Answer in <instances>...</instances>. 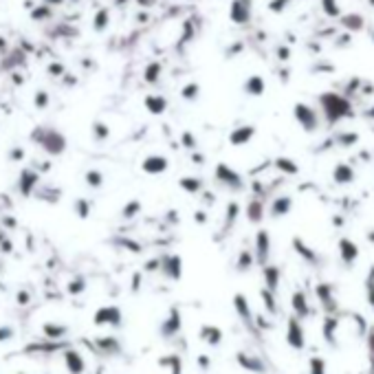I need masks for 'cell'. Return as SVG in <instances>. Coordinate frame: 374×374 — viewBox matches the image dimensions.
Here are the masks:
<instances>
[{
	"label": "cell",
	"mask_w": 374,
	"mask_h": 374,
	"mask_svg": "<svg viewBox=\"0 0 374 374\" xmlns=\"http://www.w3.org/2000/svg\"><path fill=\"white\" fill-rule=\"evenodd\" d=\"M310 374H326V361L319 357L310 359Z\"/></svg>",
	"instance_id": "cell-27"
},
{
	"label": "cell",
	"mask_w": 374,
	"mask_h": 374,
	"mask_svg": "<svg viewBox=\"0 0 374 374\" xmlns=\"http://www.w3.org/2000/svg\"><path fill=\"white\" fill-rule=\"evenodd\" d=\"M297 119L304 123V128H306V130H313V128H315V115L310 113L308 108L297 106Z\"/></svg>",
	"instance_id": "cell-21"
},
{
	"label": "cell",
	"mask_w": 374,
	"mask_h": 374,
	"mask_svg": "<svg viewBox=\"0 0 374 374\" xmlns=\"http://www.w3.org/2000/svg\"><path fill=\"white\" fill-rule=\"evenodd\" d=\"M339 253H341V260L345 262V264H355V260L359 258V249H357V245L352 240H348V238H341L339 240Z\"/></svg>",
	"instance_id": "cell-4"
},
{
	"label": "cell",
	"mask_w": 374,
	"mask_h": 374,
	"mask_svg": "<svg viewBox=\"0 0 374 374\" xmlns=\"http://www.w3.org/2000/svg\"><path fill=\"white\" fill-rule=\"evenodd\" d=\"M200 337L211 345H218L220 341H223V332H220V328H216V326H203L200 328Z\"/></svg>",
	"instance_id": "cell-16"
},
{
	"label": "cell",
	"mask_w": 374,
	"mask_h": 374,
	"mask_svg": "<svg viewBox=\"0 0 374 374\" xmlns=\"http://www.w3.org/2000/svg\"><path fill=\"white\" fill-rule=\"evenodd\" d=\"M181 264H183V260L178 258V255H172V258H168L163 262V271L168 273L172 280H178V278H181V271H183Z\"/></svg>",
	"instance_id": "cell-10"
},
{
	"label": "cell",
	"mask_w": 374,
	"mask_h": 374,
	"mask_svg": "<svg viewBox=\"0 0 374 374\" xmlns=\"http://www.w3.org/2000/svg\"><path fill=\"white\" fill-rule=\"evenodd\" d=\"M68 290H71V293H79V290H84V280L71 282V284H68Z\"/></svg>",
	"instance_id": "cell-36"
},
{
	"label": "cell",
	"mask_w": 374,
	"mask_h": 374,
	"mask_svg": "<svg viewBox=\"0 0 374 374\" xmlns=\"http://www.w3.org/2000/svg\"><path fill=\"white\" fill-rule=\"evenodd\" d=\"M275 165H278L284 174H297V165L290 161V158H278V161H275Z\"/></svg>",
	"instance_id": "cell-26"
},
{
	"label": "cell",
	"mask_w": 374,
	"mask_h": 374,
	"mask_svg": "<svg viewBox=\"0 0 374 374\" xmlns=\"http://www.w3.org/2000/svg\"><path fill=\"white\" fill-rule=\"evenodd\" d=\"M262 300H264V306H266L269 313H271V315L278 313V306H275V302H273L271 290H262Z\"/></svg>",
	"instance_id": "cell-29"
},
{
	"label": "cell",
	"mask_w": 374,
	"mask_h": 374,
	"mask_svg": "<svg viewBox=\"0 0 374 374\" xmlns=\"http://www.w3.org/2000/svg\"><path fill=\"white\" fill-rule=\"evenodd\" d=\"M370 350H372V355H374V332H372V337H370Z\"/></svg>",
	"instance_id": "cell-41"
},
{
	"label": "cell",
	"mask_w": 374,
	"mask_h": 374,
	"mask_svg": "<svg viewBox=\"0 0 374 374\" xmlns=\"http://www.w3.org/2000/svg\"><path fill=\"white\" fill-rule=\"evenodd\" d=\"M238 363L242 365V368H247L249 372H255V374L264 372V363H262L258 357H247L245 352H238Z\"/></svg>",
	"instance_id": "cell-6"
},
{
	"label": "cell",
	"mask_w": 374,
	"mask_h": 374,
	"mask_svg": "<svg viewBox=\"0 0 374 374\" xmlns=\"http://www.w3.org/2000/svg\"><path fill=\"white\" fill-rule=\"evenodd\" d=\"M95 324L97 326H103V324H110V326H121V310L117 306H103L95 313Z\"/></svg>",
	"instance_id": "cell-2"
},
{
	"label": "cell",
	"mask_w": 374,
	"mask_h": 374,
	"mask_svg": "<svg viewBox=\"0 0 374 374\" xmlns=\"http://www.w3.org/2000/svg\"><path fill=\"white\" fill-rule=\"evenodd\" d=\"M178 185H181L185 192H190V194H196V192L200 190V187H203V183H200L198 178H192V176L181 178V181H178Z\"/></svg>",
	"instance_id": "cell-24"
},
{
	"label": "cell",
	"mask_w": 374,
	"mask_h": 374,
	"mask_svg": "<svg viewBox=\"0 0 374 374\" xmlns=\"http://www.w3.org/2000/svg\"><path fill=\"white\" fill-rule=\"evenodd\" d=\"M290 207H293V200H290V196H280V198H275L273 205H271V216H273V218L286 216V213L290 211Z\"/></svg>",
	"instance_id": "cell-8"
},
{
	"label": "cell",
	"mask_w": 374,
	"mask_h": 374,
	"mask_svg": "<svg viewBox=\"0 0 374 374\" xmlns=\"http://www.w3.org/2000/svg\"><path fill=\"white\" fill-rule=\"evenodd\" d=\"M13 335V332L9 328H0V341H5V339H9Z\"/></svg>",
	"instance_id": "cell-37"
},
{
	"label": "cell",
	"mask_w": 374,
	"mask_h": 374,
	"mask_svg": "<svg viewBox=\"0 0 374 374\" xmlns=\"http://www.w3.org/2000/svg\"><path fill=\"white\" fill-rule=\"evenodd\" d=\"M216 178H218L220 183H225L227 187H231V190H242V185H245L238 172L229 170L225 163H220L218 168H216Z\"/></svg>",
	"instance_id": "cell-3"
},
{
	"label": "cell",
	"mask_w": 374,
	"mask_h": 374,
	"mask_svg": "<svg viewBox=\"0 0 374 374\" xmlns=\"http://www.w3.org/2000/svg\"><path fill=\"white\" fill-rule=\"evenodd\" d=\"M341 141H343V145H350L352 141H357V135H343Z\"/></svg>",
	"instance_id": "cell-38"
},
{
	"label": "cell",
	"mask_w": 374,
	"mask_h": 374,
	"mask_svg": "<svg viewBox=\"0 0 374 374\" xmlns=\"http://www.w3.org/2000/svg\"><path fill=\"white\" fill-rule=\"evenodd\" d=\"M264 280H266L269 290H275L278 288V282H280V269L278 266H264Z\"/></svg>",
	"instance_id": "cell-20"
},
{
	"label": "cell",
	"mask_w": 374,
	"mask_h": 374,
	"mask_svg": "<svg viewBox=\"0 0 374 374\" xmlns=\"http://www.w3.org/2000/svg\"><path fill=\"white\" fill-rule=\"evenodd\" d=\"M262 203L260 200H251V203H249V207H247V216H249V220H251V223H260L262 220Z\"/></svg>",
	"instance_id": "cell-23"
},
{
	"label": "cell",
	"mask_w": 374,
	"mask_h": 374,
	"mask_svg": "<svg viewBox=\"0 0 374 374\" xmlns=\"http://www.w3.org/2000/svg\"><path fill=\"white\" fill-rule=\"evenodd\" d=\"M251 264H253V258L249 255V251H242L240 260H238V269L240 271H247V269H251Z\"/></svg>",
	"instance_id": "cell-31"
},
{
	"label": "cell",
	"mask_w": 374,
	"mask_h": 374,
	"mask_svg": "<svg viewBox=\"0 0 374 374\" xmlns=\"http://www.w3.org/2000/svg\"><path fill=\"white\" fill-rule=\"evenodd\" d=\"M44 148L48 152H53V154H58V152L64 150V141H62V137H58V135H48L44 139Z\"/></svg>",
	"instance_id": "cell-22"
},
{
	"label": "cell",
	"mask_w": 374,
	"mask_h": 374,
	"mask_svg": "<svg viewBox=\"0 0 374 374\" xmlns=\"http://www.w3.org/2000/svg\"><path fill=\"white\" fill-rule=\"evenodd\" d=\"M317 297H319L322 304L328 310H335L337 308L335 297H332V286H330V284H319V286H317Z\"/></svg>",
	"instance_id": "cell-11"
},
{
	"label": "cell",
	"mask_w": 374,
	"mask_h": 374,
	"mask_svg": "<svg viewBox=\"0 0 374 374\" xmlns=\"http://www.w3.org/2000/svg\"><path fill=\"white\" fill-rule=\"evenodd\" d=\"M251 135H253V130H251V128L238 130V132H233V135H231V141H233L235 145H240V143H245L247 139H251Z\"/></svg>",
	"instance_id": "cell-28"
},
{
	"label": "cell",
	"mask_w": 374,
	"mask_h": 374,
	"mask_svg": "<svg viewBox=\"0 0 374 374\" xmlns=\"http://www.w3.org/2000/svg\"><path fill=\"white\" fill-rule=\"evenodd\" d=\"M269 249H271V240H269L266 231H258V238H255V251H258V262L266 266L269 260Z\"/></svg>",
	"instance_id": "cell-5"
},
{
	"label": "cell",
	"mask_w": 374,
	"mask_h": 374,
	"mask_svg": "<svg viewBox=\"0 0 374 374\" xmlns=\"http://www.w3.org/2000/svg\"><path fill=\"white\" fill-rule=\"evenodd\" d=\"M139 209H141V203H139V200H132V203H128L126 207H123V216H126V218H132Z\"/></svg>",
	"instance_id": "cell-32"
},
{
	"label": "cell",
	"mask_w": 374,
	"mask_h": 374,
	"mask_svg": "<svg viewBox=\"0 0 374 374\" xmlns=\"http://www.w3.org/2000/svg\"><path fill=\"white\" fill-rule=\"evenodd\" d=\"M332 178H335L339 185L352 183V181H355V170H352L350 165H345V163H339L335 168V172H332Z\"/></svg>",
	"instance_id": "cell-7"
},
{
	"label": "cell",
	"mask_w": 374,
	"mask_h": 374,
	"mask_svg": "<svg viewBox=\"0 0 374 374\" xmlns=\"http://www.w3.org/2000/svg\"><path fill=\"white\" fill-rule=\"evenodd\" d=\"M293 247H295V251L300 253L304 260L310 262V264H317V262H319V258H317V253L313 251V249H308V247L304 245V242H302L300 238H295V240H293Z\"/></svg>",
	"instance_id": "cell-15"
},
{
	"label": "cell",
	"mask_w": 374,
	"mask_h": 374,
	"mask_svg": "<svg viewBox=\"0 0 374 374\" xmlns=\"http://www.w3.org/2000/svg\"><path fill=\"white\" fill-rule=\"evenodd\" d=\"M178 328H181V315H178V310H172L170 319L161 326V332L165 337H170V335H174V332H178Z\"/></svg>",
	"instance_id": "cell-17"
},
{
	"label": "cell",
	"mask_w": 374,
	"mask_h": 374,
	"mask_svg": "<svg viewBox=\"0 0 374 374\" xmlns=\"http://www.w3.org/2000/svg\"><path fill=\"white\" fill-rule=\"evenodd\" d=\"M286 341L290 348L295 350H302L306 345V339H304V330H302V324L297 317H290L288 319V330H286Z\"/></svg>",
	"instance_id": "cell-1"
},
{
	"label": "cell",
	"mask_w": 374,
	"mask_h": 374,
	"mask_svg": "<svg viewBox=\"0 0 374 374\" xmlns=\"http://www.w3.org/2000/svg\"><path fill=\"white\" fill-rule=\"evenodd\" d=\"M293 310L297 313V317H308L310 315V308H308V304H306V295L302 293V290H295L293 293Z\"/></svg>",
	"instance_id": "cell-12"
},
{
	"label": "cell",
	"mask_w": 374,
	"mask_h": 374,
	"mask_svg": "<svg viewBox=\"0 0 374 374\" xmlns=\"http://www.w3.org/2000/svg\"><path fill=\"white\" fill-rule=\"evenodd\" d=\"M18 302L20 304H26V302H29V295H26L24 290H22V293H18Z\"/></svg>",
	"instance_id": "cell-39"
},
{
	"label": "cell",
	"mask_w": 374,
	"mask_h": 374,
	"mask_svg": "<svg viewBox=\"0 0 374 374\" xmlns=\"http://www.w3.org/2000/svg\"><path fill=\"white\" fill-rule=\"evenodd\" d=\"M233 306H235V310H238V315L242 317V322L245 324H251L253 319H251V308H249V302L245 300V295H235L233 297Z\"/></svg>",
	"instance_id": "cell-13"
},
{
	"label": "cell",
	"mask_w": 374,
	"mask_h": 374,
	"mask_svg": "<svg viewBox=\"0 0 374 374\" xmlns=\"http://www.w3.org/2000/svg\"><path fill=\"white\" fill-rule=\"evenodd\" d=\"M365 290H368V302H370V306L374 308V269H372L370 275H368V282H365Z\"/></svg>",
	"instance_id": "cell-30"
},
{
	"label": "cell",
	"mask_w": 374,
	"mask_h": 374,
	"mask_svg": "<svg viewBox=\"0 0 374 374\" xmlns=\"http://www.w3.org/2000/svg\"><path fill=\"white\" fill-rule=\"evenodd\" d=\"M86 183L93 185V187H99L103 183V176L99 174V172H88V174H86Z\"/></svg>",
	"instance_id": "cell-33"
},
{
	"label": "cell",
	"mask_w": 374,
	"mask_h": 374,
	"mask_svg": "<svg viewBox=\"0 0 374 374\" xmlns=\"http://www.w3.org/2000/svg\"><path fill=\"white\" fill-rule=\"evenodd\" d=\"M337 326H339V322L335 317H326V322H324V339H326L330 345H337V339H335Z\"/></svg>",
	"instance_id": "cell-19"
},
{
	"label": "cell",
	"mask_w": 374,
	"mask_h": 374,
	"mask_svg": "<svg viewBox=\"0 0 374 374\" xmlns=\"http://www.w3.org/2000/svg\"><path fill=\"white\" fill-rule=\"evenodd\" d=\"M165 168H168V161L163 156H150L143 161V172H148V174H161Z\"/></svg>",
	"instance_id": "cell-9"
},
{
	"label": "cell",
	"mask_w": 374,
	"mask_h": 374,
	"mask_svg": "<svg viewBox=\"0 0 374 374\" xmlns=\"http://www.w3.org/2000/svg\"><path fill=\"white\" fill-rule=\"evenodd\" d=\"M66 368H68V372H71V374H82V372H84V361H82V357L75 350L66 352Z\"/></svg>",
	"instance_id": "cell-14"
},
{
	"label": "cell",
	"mask_w": 374,
	"mask_h": 374,
	"mask_svg": "<svg viewBox=\"0 0 374 374\" xmlns=\"http://www.w3.org/2000/svg\"><path fill=\"white\" fill-rule=\"evenodd\" d=\"M44 332H46V337H51V339H60V337L66 335V326H55V324H46V326H44Z\"/></svg>",
	"instance_id": "cell-25"
},
{
	"label": "cell",
	"mask_w": 374,
	"mask_h": 374,
	"mask_svg": "<svg viewBox=\"0 0 374 374\" xmlns=\"http://www.w3.org/2000/svg\"><path fill=\"white\" fill-rule=\"evenodd\" d=\"M235 216H238V205H235V203H229V207H227V225L233 223Z\"/></svg>",
	"instance_id": "cell-35"
},
{
	"label": "cell",
	"mask_w": 374,
	"mask_h": 374,
	"mask_svg": "<svg viewBox=\"0 0 374 374\" xmlns=\"http://www.w3.org/2000/svg\"><path fill=\"white\" fill-rule=\"evenodd\" d=\"M38 183V174H33L31 170H24L22 176H20V192L24 194V196H29L31 194V187Z\"/></svg>",
	"instance_id": "cell-18"
},
{
	"label": "cell",
	"mask_w": 374,
	"mask_h": 374,
	"mask_svg": "<svg viewBox=\"0 0 374 374\" xmlns=\"http://www.w3.org/2000/svg\"><path fill=\"white\" fill-rule=\"evenodd\" d=\"M75 207H77V213H79L82 218H86L88 213H91V207H88V203H86L84 198H79L77 203H75Z\"/></svg>",
	"instance_id": "cell-34"
},
{
	"label": "cell",
	"mask_w": 374,
	"mask_h": 374,
	"mask_svg": "<svg viewBox=\"0 0 374 374\" xmlns=\"http://www.w3.org/2000/svg\"><path fill=\"white\" fill-rule=\"evenodd\" d=\"M196 218H198V223H205V213H203V211H198Z\"/></svg>",
	"instance_id": "cell-40"
}]
</instances>
